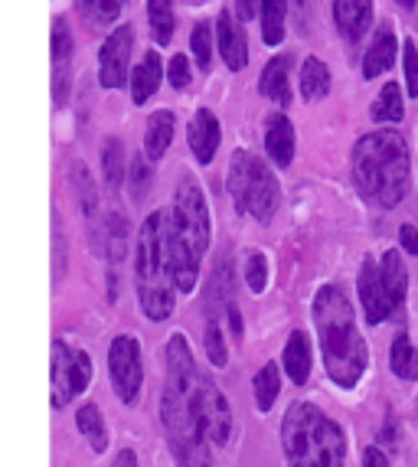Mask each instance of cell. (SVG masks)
<instances>
[{"mask_svg":"<svg viewBox=\"0 0 418 467\" xmlns=\"http://www.w3.org/2000/svg\"><path fill=\"white\" fill-rule=\"evenodd\" d=\"M399 242H402V249L409 252V255H418V229L415 226L405 223V226L399 229Z\"/></svg>","mask_w":418,"mask_h":467,"instance_id":"obj_41","label":"cell"},{"mask_svg":"<svg viewBox=\"0 0 418 467\" xmlns=\"http://www.w3.org/2000/svg\"><path fill=\"white\" fill-rule=\"evenodd\" d=\"M183 402L190 419L196 421V429L203 431L209 444H225L233 435V412L225 402L223 392L206 379V376L193 373V379L183 386Z\"/></svg>","mask_w":418,"mask_h":467,"instance_id":"obj_7","label":"cell"},{"mask_svg":"<svg viewBox=\"0 0 418 467\" xmlns=\"http://www.w3.org/2000/svg\"><path fill=\"white\" fill-rule=\"evenodd\" d=\"M161 76H163L161 53H157V49H151V53H144V59H141V63L134 66V72H131V99H134V105H144V101L157 92V86H161Z\"/></svg>","mask_w":418,"mask_h":467,"instance_id":"obj_20","label":"cell"},{"mask_svg":"<svg viewBox=\"0 0 418 467\" xmlns=\"http://www.w3.org/2000/svg\"><path fill=\"white\" fill-rule=\"evenodd\" d=\"M190 49H193V59L203 72L213 69V26L209 24H196L193 36H190Z\"/></svg>","mask_w":418,"mask_h":467,"instance_id":"obj_36","label":"cell"},{"mask_svg":"<svg viewBox=\"0 0 418 467\" xmlns=\"http://www.w3.org/2000/svg\"><path fill=\"white\" fill-rule=\"evenodd\" d=\"M186 140H190V150L200 164H209L219 150V140H223V131H219V118L209 109H200L190 121V131H186Z\"/></svg>","mask_w":418,"mask_h":467,"instance_id":"obj_14","label":"cell"},{"mask_svg":"<svg viewBox=\"0 0 418 467\" xmlns=\"http://www.w3.org/2000/svg\"><path fill=\"white\" fill-rule=\"evenodd\" d=\"M109 373L118 399L131 405L141 396V382H144V367H141V347L138 337H115L109 350Z\"/></svg>","mask_w":418,"mask_h":467,"instance_id":"obj_9","label":"cell"},{"mask_svg":"<svg viewBox=\"0 0 418 467\" xmlns=\"http://www.w3.org/2000/svg\"><path fill=\"white\" fill-rule=\"evenodd\" d=\"M233 291H235V278L229 272V262L219 258V265L209 275V304H219L225 311V304H233Z\"/></svg>","mask_w":418,"mask_h":467,"instance_id":"obj_33","label":"cell"},{"mask_svg":"<svg viewBox=\"0 0 418 467\" xmlns=\"http://www.w3.org/2000/svg\"><path fill=\"white\" fill-rule=\"evenodd\" d=\"M69 183H72V196H76L82 216L95 219V213H99V187H95L92 173H89V167L82 164V161L69 164Z\"/></svg>","mask_w":418,"mask_h":467,"instance_id":"obj_23","label":"cell"},{"mask_svg":"<svg viewBox=\"0 0 418 467\" xmlns=\"http://www.w3.org/2000/svg\"><path fill=\"white\" fill-rule=\"evenodd\" d=\"M229 196H233L235 210L248 213L258 223H271L278 210V180L256 154L239 150L233 154L229 164Z\"/></svg>","mask_w":418,"mask_h":467,"instance_id":"obj_5","label":"cell"},{"mask_svg":"<svg viewBox=\"0 0 418 467\" xmlns=\"http://www.w3.org/2000/svg\"><path fill=\"white\" fill-rule=\"evenodd\" d=\"M353 183L380 210H395L409 187V140L402 131H370L353 144Z\"/></svg>","mask_w":418,"mask_h":467,"instance_id":"obj_2","label":"cell"},{"mask_svg":"<svg viewBox=\"0 0 418 467\" xmlns=\"http://www.w3.org/2000/svg\"><path fill=\"white\" fill-rule=\"evenodd\" d=\"M262 14V39L268 47H278L285 39V16H287V0H262L258 4Z\"/></svg>","mask_w":418,"mask_h":467,"instance_id":"obj_26","label":"cell"},{"mask_svg":"<svg viewBox=\"0 0 418 467\" xmlns=\"http://www.w3.org/2000/svg\"><path fill=\"white\" fill-rule=\"evenodd\" d=\"M69 63H72V33L66 20L53 24V101L62 105L69 95Z\"/></svg>","mask_w":418,"mask_h":467,"instance_id":"obj_13","label":"cell"},{"mask_svg":"<svg viewBox=\"0 0 418 467\" xmlns=\"http://www.w3.org/2000/svg\"><path fill=\"white\" fill-rule=\"evenodd\" d=\"M333 24L347 43H360L372 24V0H333Z\"/></svg>","mask_w":418,"mask_h":467,"instance_id":"obj_12","label":"cell"},{"mask_svg":"<svg viewBox=\"0 0 418 467\" xmlns=\"http://www.w3.org/2000/svg\"><path fill=\"white\" fill-rule=\"evenodd\" d=\"M128 187H131V200L141 202L151 190V164L144 154H131L128 161Z\"/></svg>","mask_w":418,"mask_h":467,"instance_id":"obj_35","label":"cell"},{"mask_svg":"<svg viewBox=\"0 0 418 467\" xmlns=\"http://www.w3.org/2000/svg\"><path fill=\"white\" fill-rule=\"evenodd\" d=\"M225 317H229V330H233L235 337H242V314H239V307H235V301L225 304Z\"/></svg>","mask_w":418,"mask_h":467,"instance_id":"obj_43","label":"cell"},{"mask_svg":"<svg viewBox=\"0 0 418 467\" xmlns=\"http://www.w3.org/2000/svg\"><path fill=\"white\" fill-rule=\"evenodd\" d=\"M235 14H239V20H252L256 16V0H235Z\"/></svg>","mask_w":418,"mask_h":467,"instance_id":"obj_44","label":"cell"},{"mask_svg":"<svg viewBox=\"0 0 418 467\" xmlns=\"http://www.w3.org/2000/svg\"><path fill=\"white\" fill-rule=\"evenodd\" d=\"M330 92V69H327L320 59H304L301 66V95L304 101H318L324 99V95Z\"/></svg>","mask_w":418,"mask_h":467,"instance_id":"obj_27","label":"cell"},{"mask_svg":"<svg viewBox=\"0 0 418 467\" xmlns=\"http://www.w3.org/2000/svg\"><path fill=\"white\" fill-rule=\"evenodd\" d=\"M111 467H141L138 464V458H134V451H128V448H124V451H118V458H115V464Z\"/></svg>","mask_w":418,"mask_h":467,"instance_id":"obj_45","label":"cell"},{"mask_svg":"<svg viewBox=\"0 0 418 467\" xmlns=\"http://www.w3.org/2000/svg\"><path fill=\"white\" fill-rule=\"evenodd\" d=\"M171 235L183 242L186 249L203 262L209 249V235H213V223H209L206 196H203L200 183L193 177L180 180L171 210Z\"/></svg>","mask_w":418,"mask_h":467,"instance_id":"obj_6","label":"cell"},{"mask_svg":"<svg viewBox=\"0 0 418 467\" xmlns=\"http://www.w3.org/2000/svg\"><path fill=\"white\" fill-rule=\"evenodd\" d=\"M76 429H78V435L92 444V451H105L109 431H105V419H101V412L95 409V405H82V409H78Z\"/></svg>","mask_w":418,"mask_h":467,"instance_id":"obj_28","label":"cell"},{"mask_svg":"<svg viewBox=\"0 0 418 467\" xmlns=\"http://www.w3.org/2000/svg\"><path fill=\"white\" fill-rule=\"evenodd\" d=\"M76 4H78V14L86 16L92 26L111 24L124 7V0H76Z\"/></svg>","mask_w":418,"mask_h":467,"instance_id":"obj_34","label":"cell"},{"mask_svg":"<svg viewBox=\"0 0 418 467\" xmlns=\"http://www.w3.org/2000/svg\"><path fill=\"white\" fill-rule=\"evenodd\" d=\"M246 285L256 295H262L265 285H268V262H265V255H258V252H252L246 262Z\"/></svg>","mask_w":418,"mask_h":467,"instance_id":"obj_38","label":"cell"},{"mask_svg":"<svg viewBox=\"0 0 418 467\" xmlns=\"http://www.w3.org/2000/svg\"><path fill=\"white\" fill-rule=\"evenodd\" d=\"M265 154L271 157L275 167H287L295 161V125L281 111L268 115L265 121Z\"/></svg>","mask_w":418,"mask_h":467,"instance_id":"obj_15","label":"cell"},{"mask_svg":"<svg viewBox=\"0 0 418 467\" xmlns=\"http://www.w3.org/2000/svg\"><path fill=\"white\" fill-rule=\"evenodd\" d=\"M287 467H343L347 461V435L318 405L295 402L281 421Z\"/></svg>","mask_w":418,"mask_h":467,"instance_id":"obj_3","label":"cell"},{"mask_svg":"<svg viewBox=\"0 0 418 467\" xmlns=\"http://www.w3.org/2000/svg\"><path fill=\"white\" fill-rule=\"evenodd\" d=\"M389 367L402 382L418 379V350L415 343L409 340V334H399L392 340V350H389Z\"/></svg>","mask_w":418,"mask_h":467,"instance_id":"obj_24","label":"cell"},{"mask_svg":"<svg viewBox=\"0 0 418 467\" xmlns=\"http://www.w3.org/2000/svg\"><path fill=\"white\" fill-rule=\"evenodd\" d=\"M287 76H291V56L281 53V56H275V59H268V66L262 69V82H258L265 99H271L275 105H291Z\"/></svg>","mask_w":418,"mask_h":467,"instance_id":"obj_18","label":"cell"},{"mask_svg":"<svg viewBox=\"0 0 418 467\" xmlns=\"http://www.w3.org/2000/svg\"><path fill=\"white\" fill-rule=\"evenodd\" d=\"M173 128H177L173 111H154L148 118V131H144V154H148V161H161L167 154L173 140Z\"/></svg>","mask_w":418,"mask_h":467,"instance_id":"obj_22","label":"cell"},{"mask_svg":"<svg viewBox=\"0 0 418 467\" xmlns=\"http://www.w3.org/2000/svg\"><path fill=\"white\" fill-rule=\"evenodd\" d=\"M395 4H402V7H415V0H395Z\"/></svg>","mask_w":418,"mask_h":467,"instance_id":"obj_47","label":"cell"},{"mask_svg":"<svg viewBox=\"0 0 418 467\" xmlns=\"http://www.w3.org/2000/svg\"><path fill=\"white\" fill-rule=\"evenodd\" d=\"M360 304H363V314L372 327H380L382 320H389L395 314L392 297H389L386 285H382L380 262L376 258H363V268H360Z\"/></svg>","mask_w":418,"mask_h":467,"instance_id":"obj_11","label":"cell"},{"mask_svg":"<svg viewBox=\"0 0 418 467\" xmlns=\"http://www.w3.org/2000/svg\"><path fill=\"white\" fill-rule=\"evenodd\" d=\"M395 53H399V43H395L392 26H380L376 36H372L370 49H366V56H363V76L380 78L382 72H389L395 63Z\"/></svg>","mask_w":418,"mask_h":467,"instance_id":"obj_17","label":"cell"},{"mask_svg":"<svg viewBox=\"0 0 418 467\" xmlns=\"http://www.w3.org/2000/svg\"><path fill=\"white\" fill-rule=\"evenodd\" d=\"M380 275H382V285H386L389 297H392V307L395 314L405 307V297H409V272H405V262L402 255L395 249H389L380 262Z\"/></svg>","mask_w":418,"mask_h":467,"instance_id":"obj_19","label":"cell"},{"mask_svg":"<svg viewBox=\"0 0 418 467\" xmlns=\"http://www.w3.org/2000/svg\"><path fill=\"white\" fill-rule=\"evenodd\" d=\"M252 389H256V405L262 409V412H268L271 405H275V399H278V392H281L278 367H275V363H265V367L256 373V379H252Z\"/></svg>","mask_w":418,"mask_h":467,"instance_id":"obj_32","label":"cell"},{"mask_svg":"<svg viewBox=\"0 0 418 467\" xmlns=\"http://www.w3.org/2000/svg\"><path fill=\"white\" fill-rule=\"evenodd\" d=\"M395 438H399V435H395V419L389 415V419H386V429L380 431V441H395Z\"/></svg>","mask_w":418,"mask_h":467,"instance_id":"obj_46","label":"cell"},{"mask_svg":"<svg viewBox=\"0 0 418 467\" xmlns=\"http://www.w3.org/2000/svg\"><path fill=\"white\" fill-rule=\"evenodd\" d=\"M167 226L171 213L157 210L144 219L134 242V285L148 320H167L173 314V278L167 265Z\"/></svg>","mask_w":418,"mask_h":467,"instance_id":"obj_4","label":"cell"},{"mask_svg":"<svg viewBox=\"0 0 418 467\" xmlns=\"http://www.w3.org/2000/svg\"><path fill=\"white\" fill-rule=\"evenodd\" d=\"M216 36H219V53H223L225 66L233 72L246 69L248 63V43H246V30L239 24H233L229 14H219L216 20Z\"/></svg>","mask_w":418,"mask_h":467,"instance_id":"obj_16","label":"cell"},{"mask_svg":"<svg viewBox=\"0 0 418 467\" xmlns=\"http://www.w3.org/2000/svg\"><path fill=\"white\" fill-rule=\"evenodd\" d=\"M363 467H389V458L382 448H366L363 451Z\"/></svg>","mask_w":418,"mask_h":467,"instance_id":"obj_42","label":"cell"},{"mask_svg":"<svg viewBox=\"0 0 418 467\" xmlns=\"http://www.w3.org/2000/svg\"><path fill=\"white\" fill-rule=\"evenodd\" d=\"M124 171H128V161H124L121 140L118 138L105 140V148H101V173H105V183H109L111 190H118L124 183Z\"/></svg>","mask_w":418,"mask_h":467,"instance_id":"obj_31","label":"cell"},{"mask_svg":"<svg viewBox=\"0 0 418 467\" xmlns=\"http://www.w3.org/2000/svg\"><path fill=\"white\" fill-rule=\"evenodd\" d=\"M402 66H405V92L412 99H418V49L412 39H405V49H402Z\"/></svg>","mask_w":418,"mask_h":467,"instance_id":"obj_39","label":"cell"},{"mask_svg":"<svg viewBox=\"0 0 418 467\" xmlns=\"http://www.w3.org/2000/svg\"><path fill=\"white\" fill-rule=\"evenodd\" d=\"M101 235H105V255H111L115 262H121L124 252H128V223H124L121 213H105L101 219Z\"/></svg>","mask_w":418,"mask_h":467,"instance_id":"obj_29","label":"cell"},{"mask_svg":"<svg viewBox=\"0 0 418 467\" xmlns=\"http://www.w3.org/2000/svg\"><path fill=\"white\" fill-rule=\"evenodd\" d=\"M92 379V359L66 340L53 343V409H66Z\"/></svg>","mask_w":418,"mask_h":467,"instance_id":"obj_8","label":"cell"},{"mask_svg":"<svg viewBox=\"0 0 418 467\" xmlns=\"http://www.w3.org/2000/svg\"><path fill=\"white\" fill-rule=\"evenodd\" d=\"M148 24L157 47H167L173 39V4L171 0H148Z\"/></svg>","mask_w":418,"mask_h":467,"instance_id":"obj_30","label":"cell"},{"mask_svg":"<svg viewBox=\"0 0 418 467\" xmlns=\"http://www.w3.org/2000/svg\"><path fill=\"white\" fill-rule=\"evenodd\" d=\"M314 324H318L327 376L340 389H353L366 373L370 350H366L363 337L357 330L353 304L337 285H324L318 291V297H314Z\"/></svg>","mask_w":418,"mask_h":467,"instance_id":"obj_1","label":"cell"},{"mask_svg":"<svg viewBox=\"0 0 418 467\" xmlns=\"http://www.w3.org/2000/svg\"><path fill=\"white\" fill-rule=\"evenodd\" d=\"M372 121H380V125H395V121H402L405 115V105H402V88L395 86V82H386L382 92L376 95L370 109Z\"/></svg>","mask_w":418,"mask_h":467,"instance_id":"obj_25","label":"cell"},{"mask_svg":"<svg viewBox=\"0 0 418 467\" xmlns=\"http://www.w3.org/2000/svg\"><path fill=\"white\" fill-rule=\"evenodd\" d=\"M206 357H209V363L216 369H223L225 367V359H229V350H225V340H223V330H219V324L216 320H209L206 324Z\"/></svg>","mask_w":418,"mask_h":467,"instance_id":"obj_37","label":"cell"},{"mask_svg":"<svg viewBox=\"0 0 418 467\" xmlns=\"http://www.w3.org/2000/svg\"><path fill=\"white\" fill-rule=\"evenodd\" d=\"M281 367H285L287 379L295 382V386H304L310 379V343L301 330L287 337L285 353H281Z\"/></svg>","mask_w":418,"mask_h":467,"instance_id":"obj_21","label":"cell"},{"mask_svg":"<svg viewBox=\"0 0 418 467\" xmlns=\"http://www.w3.org/2000/svg\"><path fill=\"white\" fill-rule=\"evenodd\" d=\"M171 86L173 88L190 86V63H186L183 56H173V59H171Z\"/></svg>","mask_w":418,"mask_h":467,"instance_id":"obj_40","label":"cell"},{"mask_svg":"<svg viewBox=\"0 0 418 467\" xmlns=\"http://www.w3.org/2000/svg\"><path fill=\"white\" fill-rule=\"evenodd\" d=\"M134 30L131 26H115L111 36L99 49V82L105 88H121L128 78V63H131Z\"/></svg>","mask_w":418,"mask_h":467,"instance_id":"obj_10","label":"cell"}]
</instances>
